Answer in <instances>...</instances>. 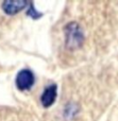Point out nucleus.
<instances>
[{"label":"nucleus","mask_w":118,"mask_h":121,"mask_svg":"<svg viewBox=\"0 0 118 121\" xmlns=\"http://www.w3.org/2000/svg\"><path fill=\"white\" fill-rule=\"evenodd\" d=\"M84 42V34L81 27L77 22H70L65 28V43L66 47L70 50L78 49Z\"/></svg>","instance_id":"f257e3e1"},{"label":"nucleus","mask_w":118,"mask_h":121,"mask_svg":"<svg viewBox=\"0 0 118 121\" xmlns=\"http://www.w3.org/2000/svg\"><path fill=\"white\" fill-rule=\"evenodd\" d=\"M28 3L25 1H5L2 3V10L6 15H15L27 8Z\"/></svg>","instance_id":"20e7f679"},{"label":"nucleus","mask_w":118,"mask_h":121,"mask_svg":"<svg viewBox=\"0 0 118 121\" xmlns=\"http://www.w3.org/2000/svg\"><path fill=\"white\" fill-rule=\"evenodd\" d=\"M57 97V86L55 84H50L44 89L40 96V102L44 107H50L55 102Z\"/></svg>","instance_id":"7ed1b4c3"},{"label":"nucleus","mask_w":118,"mask_h":121,"mask_svg":"<svg viewBox=\"0 0 118 121\" xmlns=\"http://www.w3.org/2000/svg\"><path fill=\"white\" fill-rule=\"evenodd\" d=\"M34 83H35V75H34L33 71L28 68L21 69L17 73L16 79H15L16 87L20 91H26V90L31 89Z\"/></svg>","instance_id":"f03ea898"}]
</instances>
